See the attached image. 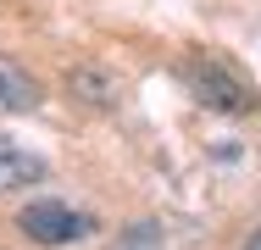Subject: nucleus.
Wrapping results in <instances>:
<instances>
[{"label":"nucleus","mask_w":261,"mask_h":250,"mask_svg":"<svg viewBox=\"0 0 261 250\" xmlns=\"http://www.w3.org/2000/svg\"><path fill=\"white\" fill-rule=\"evenodd\" d=\"M17 228H22L34 245H78V239L95 234V217H89V211H72V206H61V200H34V206L17 211Z\"/></svg>","instance_id":"nucleus-1"},{"label":"nucleus","mask_w":261,"mask_h":250,"mask_svg":"<svg viewBox=\"0 0 261 250\" xmlns=\"http://www.w3.org/2000/svg\"><path fill=\"white\" fill-rule=\"evenodd\" d=\"M184 84L195 89V100H200L206 111H250V106H256V100H250V84H245L239 72H228L222 61H211V56L184 61Z\"/></svg>","instance_id":"nucleus-2"},{"label":"nucleus","mask_w":261,"mask_h":250,"mask_svg":"<svg viewBox=\"0 0 261 250\" xmlns=\"http://www.w3.org/2000/svg\"><path fill=\"white\" fill-rule=\"evenodd\" d=\"M67 89H72V100H84V106H100V111H111V106L122 100V78H117L111 67L78 61V67L67 72Z\"/></svg>","instance_id":"nucleus-3"},{"label":"nucleus","mask_w":261,"mask_h":250,"mask_svg":"<svg viewBox=\"0 0 261 250\" xmlns=\"http://www.w3.org/2000/svg\"><path fill=\"white\" fill-rule=\"evenodd\" d=\"M45 100V89H39V78L22 67V61H11V56H0V106L6 111H34Z\"/></svg>","instance_id":"nucleus-4"},{"label":"nucleus","mask_w":261,"mask_h":250,"mask_svg":"<svg viewBox=\"0 0 261 250\" xmlns=\"http://www.w3.org/2000/svg\"><path fill=\"white\" fill-rule=\"evenodd\" d=\"M39 178H45V161H39L34 150L0 139V189H28V184H39Z\"/></svg>","instance_id":"nucleus-5"},{"label":"nucleus","mask_w":261,"mask_h":250,"mask_svg":"<svg viewBox=\"0 0 261 250\" xmlns=\"http://www.w3.org/2000/svg\"><path fill=\"white\" fill-rule=\"evenodd\" d=\"M245 250H261V228H256V234H250V245H245Z\"/></svg>","instance_id":"nucleus-6"}]
</instances>
